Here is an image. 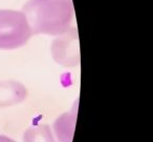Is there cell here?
Returning a JSON list of instances; mask_svg holds the SVG:
<instances>
[{
    "mask_svg": "<svg viewBox=\"0 0 153 142\" xmlns=\"http://www.w3.org/2000/svg\"><path fill=\"white\" fill-rule=\"evenodd\" d=\"M22 12L33 34L49 36L67 32L74 16L72 0H28Z\"/></svg>",
    "mask_w": 153,
    "mask_h": 142,
    "instance_id": "obj_1",
    "label": "cell"
},
{
    "mask_svg": "<svg viewBox=\"0 0 153 142\" xmlns=\"http://www.w3.org/2000/svg\"><path fill=\"white\" fill-rule=\"evenodd\" d=\"M33 32L22 11L0 10V49L13 50L24 46Z\"/></svg>",
    "mask_w": 153,
    "mask_h": 142,
    "instance_id": "obj_2",
    "label": "cell"
},
{
    "mask_svg": "<svg viewBox=\"0 0 153 142\" xmlns=\"http://www.w3.org/2000/svg\"><path fill=\"white\" fill-rule=\"evenodd\" d=\"M51 53L53 60L62 66L72 67L79 64V42L76 28L70 27L67 32L53 40Z\"/></svg>",
    "mask_w": 153,
    "mask_h": 142,
    "instance_id": "obj_3",
    "label": "cell"
},
{
    "mask_svg": "<svg viewBox=\"0 0 153 142\" xmlns=\"http://www.w3.org/2000/svg\"><path fill=\"white\" fill-rule=\"evenodd\" d=\"M27 97V89L17 81H0V108L18 104Z\"/></svg>",
    "mask_w": 153,
    "mask_h": 142,
    "instance_id": "obj_4",
    "label": "cell"
},
{
    "mask_svg": "<svg viewBox=\"0 0 153 142\" xmlns=\"http://www.w3.org/2000/svg\"><path fill=\"white\" fill-rule=\"evenodd\" d=\"M76 110L78 106L76 102L74 110L71 109V111L61 115L53 123V129L59 142H72L76 120Z\"/></svg>",
    "mask_w": 153,
    "mask_h": 142,
    "instance_id": "obj_5",
    "label": "cell"
},
{
    "mask_svg": "<svg viewBox=\"0 0 153 142\" xmlns=\"http://www.w3.org/2000/svg\"><path fill=\"white\" fill-rule=\"evenodd\" d=\"M23 142H56V140L48 125L38 124L26 129Z\"/></svg>",
    "mask_w": 153,
    "mask_h": 142,
    "instance_id": "obj_6",
    "label": "cell"
},
{
    "mask_svg": "<svg viewBox=\"0 0 153 142\" xmlns=\"http://www.w3.org/2000/svg\"><path fill=\"white\" fill-rule=\"evenodd\" d=\"M0 142H16V141H14L12 138L7 137V136L0 135Z\"/></svg>",
    "mask_w": 153,
    "mask_h": 142,
    "instance_id": "obj_7",
    "label": "cell"
}]
</instances>
